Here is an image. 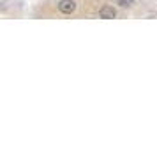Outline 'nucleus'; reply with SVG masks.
Here are the masks:
<instances>
[{"label": "nucleus", "mask_w": 157, "mask_h": 152, "mask_svg": "<svg viewBox=\"0 0 157 152\" xmlns=\"http://www.w3.org/2000/svg\"><path fill=\"white\" fill-rule=\"evenodd\" d=\"M99 18H102V20H113V18H117V9L113 6H102L99 9Z\"/></svg>", "instance_id": "2"}, {"label": "nucleus", "mask_w": 157, "mask_h": 152, "mask_svg": "<svg viewBox=\"0 0 157 152\" xmlns=\"http://www.w3.org/2000/svg\"><path fill=\"white\" fill-rule=\"evenodd\" d=\"M57 7L62 14H72L76 11V2L74 0H60L57 4Z\"/></svg>", "instance_id": "1"}, {"label": "nucleus", "mask_w": 157, "mask_h": 152, "mask_svg": "<svg viewBox=\"0 0 157 152\" xmlns=\"http://www.w3.org/2000/svg\"><path fill=\"white\" fill-rule=\"evenodd\" d=\"M134 0H118V6L120 7H132Z\"/></svg>", "instance_id": "3"}]
</instances>
